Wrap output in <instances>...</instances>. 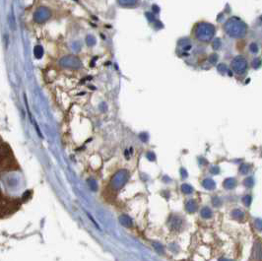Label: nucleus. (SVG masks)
<instances>
[{
  "instance_id": "nucleus-1",
  "label": "nucleus",
  "mask_w": 262,
  "mask_h": 261,
  "mask_svg": "<svg viewBox=\"0 0 262 261\" xmlns=\"http://www.w3.org/2000/svg\"><path fill=\"white\" fill-rule=\"evenodd\" d=\"M49 18V11L45 8H41L35 13V20L39 23L45 22Z\"/></svg>"
},
{
  "instance_id": "nucleus-3",
  "label": "nucleus",
  "mask_w": 262,
  "mask_h": 261,
  "mask_svg": "<svg viewBox=\"0 0 262 261\" xmlns=\"http://www.w3.org/2000/svg\"><path fill=\"white\" fill-rule=\"evenodd\" d=\"M33 53H35V56L36 57V58H41V57L42 56V54H43L42 47L41 45H36L35 47V49H33Z\"/></svg>"
},
{
  "instance_id": "nucleus-2",
  "label": "nucleus",
  "mask_w": 262,
  "mask_h": 261,
  "mask_svg": "<svg viewBox=\"0 0 262 261\" xmlns=\"http://www.w3.org/2000/svg\"><path fill=\"white\" fill-rule=\"evenodd\" d=\"M61 64L65 67H73V68H76V67H78L80 65L79 60L74 58V57H71V56L63 58L61 60Z\"/></svg>"
}]
</instances>
